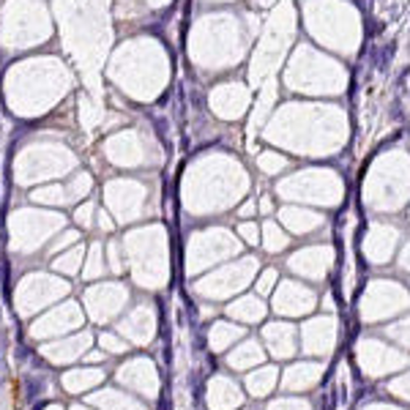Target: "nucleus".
<instances>
[{"label": "nucleus", "instance_id": "nucleus-1", "mask_svg": "<svg viewBox=\"0 0 410 410\" xmlns=\"http://www.w3.org/2000/svg\"><path fill=\"white\" fill-rule=\"evenodd\" d=\"M356 361H358L364 374L383 378V374H394L400 369L410 366V353L391 348V344L380 342V339H361L356 344Z\"/></svg>", "mask_w": 410, "mask_h": 410}, {"label": "nucleus", "instance_id": "nucleus-2", "mask_svg": "<svg viewBox=\"0 0 410 410\" xmlns=\"http://www.w3.org/2000/svg\"><path fill=\"white\" fill-rule=\"evenodd\" d=\"M410 306V298L402 287L391 284V282H378L372 290L364 296V304H361V314L364 320H383L388 314L400 312V309Z\"/></svg>", "mask_w": 410, "mask_h": 410}, {"label": "nucleus", "instance_id": "nucleus-3", "mask_svg": "<svg viewBox=\"0 0 410 410\" xmlns=\"http://www.w3.org/2000/svg\"><path fill=\"white\" fill-rule=\"evenodd\" d=\"M301 344H304V353L323 356L326 358L334 350V344H336V320L318 318V320H312V323H306L301 331Z\"/></svg>", "mask_w": 410, "mask_h": 410}, {"label": "nucleus", "instance_id": "nucleus-4", "mask_svg": "<svg viewBox=\"0 0 410 410\" xmlns=\"http://www.w3.org/2000/svg\"><path fill=\"white\" fill-rule=\"evenodd\" d=\"M274 309L279 314H287V318H298V314H306L314 309V296L306 287L287 282L279 287L276 298H274Z\"/></svg>", "mask_w": 410, "mask_h": 410}, {"label": "nucleus", "instance_id": "nucleus-5", "mask_svg": "<svg viewBox=\"0 0 410 410\" xmlns=\"http://www.w3.org/2000/svg\"><path fill=\"white\" fill-rule=\"evenodd\" d=\"M262 336H266V344H268V350H271L274 358L284 361V358H292V356L298 353V331H296V326H290V323H271V326H266Z\"/></svg>", "mask_w": 410, "mask_h": 410}, {"label": "nucleus", "instance_id": "nucleus-6", "mask_svg": "<svg viewBox=\"0 0 410 410\" xmlns=\"http://www.w3.org/2000/svg\"><path fill=\"white\" fill-rule=\"evenodd\" d=\"M320 378H323V364L301 361V364H292V366L284 369L282 386L287 391H309L320 383Z\"/></svg>", "mask_w": 410, "mask_h": 410}, {"label": "nucleus", "instance_id": "nucleus-7", "mask_svg": "<svg viewBox=\"0 0 410 410\" xmlns=\"http://www.w3.org/2000/svg\"><path fill=\"white\" fill-rule=\"evenodd\" d=\"M244 394L230 378H214L208 388V405L210 410H236L241 408Z\"/></svg>", "mask_w": 410, "mask_h": 410}, {"label": "nucleus", "instance_id": "nucleus-8", "mask_svg": "<svg viewBox=\"0 0 410 410\" xmlns=\"http://www.w3.org/2000/svg\"><path fill=\"white\" fill-rule=\"evenodd\" d=\"M279 380V369L276 366H257V372H249V378H246V388H249L252 396H268L274 391V386H276Z\"/></svg>", "mask_w": 410, "mask_h": 410}, {"label": "nucleus", "instance_id": "nucleus-9", "mask_svg": "<svg viewBox=\"0 0 410 410\" xmlns=\"http://www.w3.org/2000/svg\"><path fill=\"white\" fill-rule=\"evenodd\" d=\"M262 361H266V353H262V348L257 342H244L241 348H236L230 353V358H227V364H230L232 369H254L260 366Z\"/></svg>", "mask_w": 410, "mask_h": 410}, {"label": "nucleus", "instance_id": "nucleus-10", "mask_svg": "<svg viewBox=\"0 0 410 410\" xmlns=\"http://www.w3.org/2000/svg\"><path fill=\"white\" fill-rule=\"evenodd\" d=\"M296 271L306 274V276H323L328 268V252H304V254H296L290 262Z\"/></svg>", "mask_w": 410, "mask_h": 410}, {"label": "nucleus", "instance_id": "nucleus-11", "mask_svg": "<svg viewBox=\"0 0 410 410\" xmlns=\"http://www.w3.org/2000/svg\"><path fill=\"white\" fill-rule=\"evenodd\" d=\"M230 314L238 320H246V323H257V320H262V314H266V306H262L257 298H244V301L230 306Z\"/></svg>", "mask_w": 410, "mask_h": 410}, {"label": "nucleus", "instance_id": "nucleus-12", "mask_svg": "<svg viewBox=\"0 0 410 410\" xmlns=\"http://www.w3.org/2000/svg\"><path fill=\"white\" fill-rule=\"evenodd\" d=\"M241 334H244V328H238V326H227V323L214 326V331H210V348L214 350H227Z\"/></svg>", "mask_w": 410, "mask_h": 410}, {"label": "nucleus", "instance_id": "nucleus-13", "mask_svg": "<svg viewBox=\"0 0 410 410\" xmlns=\"http://www.w3.org/2000/svg\"><path fill=\"white\" fill-rule=\"evenodd\" d=\"M154 369H150L148 364H134L132 369H128V374L123 372V378H128V380H134V383H140L142 388H148V383L150 386H156V380H154Z\"/></svg>", "mask_w": 410, "mask_h": 410}, {"label": "nucleus", "instance_id": "nucleus-14", "mask_svg": "<svg viewBox=\"0 0 410 410\" xmlns=\"http://www.w3.org/2000/svg\"><path fill=\"white\" fill-rule=\"evenodd\" d=\"M386 336L394 339V342H400L405 350H410V318L402 320V323H396V326H391V328H386Z\"/></svg>", "mask_w": 410, "mask_h": 410}, {"label": "nucleus", "instance_id": "nucleus-15", "mask_svg": "<svg viewBox=\"0 0 410 410\" xmlns=\"http://www.w3.org/2000/svg\"><path fill=\"white\" fill-rule=\"evenodd\" d=\"M268 410H312V405L301 396H282V400H274Z\"/></svg>", "mask_w": 410, "mask_h": 410}, {"label": "nucleus", "instance_id": "nucleus-16", "mask_svg": "<svg viewBox=\"0 0 410 410\" xmlns=\"http://www.w3.org/2000/svg\"><path fill=\"white\" fill-rule=\"evenodd\" d=\"M388 394H394V396H400V400L410 402V372H405V374H400V378L391 380V383H388Z\"/></svg>", "mask_w": 410, "mask_h": 410}, {"label": "nucleus", "instance_id": "nucleus-17", "mask_svg": "<svg viewBox=\"0 0 410 410\" xmlns=\"http://www.w3.org/2000/svg\"><path fill=\"white\" fill-rule=\"evenodd\" d=\"M282 246H284V236H282V232H276L274 227H268V249L276 252V249H282Z\"/></svg>", "mask_w": 410, "mask_h": 410}, {"label": "nucleus", "instance_id": "nucleus-18", "mask_svg": "<svg viewBox=\"0 0 410 410\" xmlns=\"http://www.w3.org/2000/svg\"><path fill=\"white\" fill-rule=\"evenodd\" d=\"M274 279H276V274H274V271H266V274H262V279L257 282V290H260V292H271Z\"/></svg>", "mask_w": 410, "mask_h": 410}, {"label": "nucleus", "instance_id": "nucleus-19", "mask_svg": "<svg viewBox=\"0 0 410 410\" xmlns=\"http://www.w3.org/2000/svg\"><path fill=\"white\" fill-rule=\"evenodd\" d=\"M361 410H402V408H394V405H386V402H372V405H364Z\"/></svg>", "mask_w": 410, "mask_h": 410}, {"label": "nucleus", "instance_id": "nucleus-20", "mask_svg": "<svg viewBox=\"0 0 410 410\" xmlns=\"http://www.w3.org/2000/svg\"><path fill=\"white\" fill-rule=\"evenodd\" d=\"M402 266H405V268H410V246L405 249V257H402Z\"/></svg>", "mask_w": 410, "mask_h": 410}]
</instances>
